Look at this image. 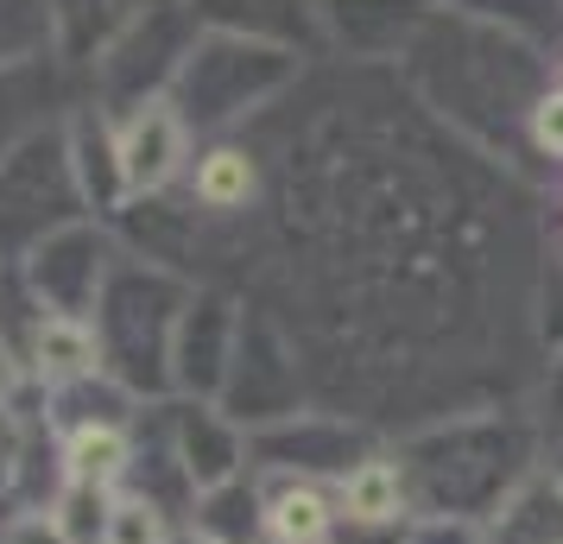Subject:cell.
I'll return each mask as SVG.
<instances>
[{
    "label": "cell",
    "instance_id": "1",
    "mask_svg": "<svg viewBox=\"0 0 563 544\" xmlns=\"http://www.w3.org/2000/svg\"><path fill=\"white\" fill-rule=\"evenodd\" d=\"M305 70V52H285L266 38H241V32H197V45L184 52L178 77H172V102L184 108L190 133H229L234 121L260 114L279 102Z\"/></svg>",
    "mask_w": 563,
    "mask_h": 544
},
{
    "label": "cell",
    "instance_id": "2",
    "mask_svg": "<svg viewBox=\"0 0 563 544\" xmlns=\"http://www.w3.org/2000/svg\"><path fill=\"white\" fill-rule=\"evenodd\" d=\"M178 273H165L158 259L128 254L108 279L102 304H96V336H102V362L128 392H158L172 387V330L178 311L190 304Z\"/></svg>",
    "mask_w": 563,
    "mask_h": 544
},
{
    "label": "cell",
    "instance_id": "3",
    "mask_svg": "<svg viewBox=\"0 0 563 544\" xmlns=\"http://www.w3.org/2000/svg\"><path fill=\"white\" fill-rule=\"evenodd\" d=\"M121 259H128V247L102 229V215H70V222H57L45 241H32L26 254L13 259V286L26 291L38 311L96 323V304H102Z\"/></svg>",
    "mask_w": 563,
    "mask_h": 544
},
{
    "label": "cell",
    "instance_id": "4",
    "mask_svg": "<svg viewBox=\"0 0 563 544\" xmlns=\"http://www.w3.org/2000/svg\"><path fill=\"white\" fill-rule=\"evenodd\" d=\"M70 215H89V209H82L77 178H70L64 133L38 127L26 140H13L0 153V266H13L32 241H45Z\"/></svg>",
    "mask_w": 563,
    "mask_h": 544
},
{
    "label": "cell",
    "instance_id": "5",
    "mask_svg": "<svg viewBox=\"0 0 563 544\" xmlns=\"http://www.w3.org/2000/svg\"><path fill=\"white\" fill-rule=\"evenodd\" d=\"M241 304L229 291H190V304L178 311V330H172V387L184 399H222L229 387L234 348H241Z\"/></svg>",
    "mask_w": 563,
    "mask_h": 544
},
{
    "label": "cell",
    "instance_id": "6",
    "mask_svg": "<svg viewBox=\"0 0 563 544\" xmlns=\"http://www.w3.org/2000/svg\"><path fill=\"white\" fill-rule=\"evenodd\" d=\"M114 146H121V178H128V203H146L158 190H172V178L190 158V121L172 96H146L114 121Z\"/></svg>",
    "mask_w": 563,
    "mask_h": 544
},
{
    "label": "cell",
    "instance_id": "7",
    "mask_svg": "<svg viewBox=\"0 0 563 544\" xmlns=\"http://www.w3.org/2000/svg\"><path fill=\"white\" fill-rule=\"evenodd\" d=\"M317 13H323L330 45L374 64V57H406L437 7L431 0H317Z\"/></svg>",
    "mask_w": 563,
    "mask_h": 544
},
{
    "label": "cell",
    "instance_id": "8",
    "mask_svg": "<svg viewBox=\"0 0 563 544\" xmlns=\"http://www.w3.org/2000/svg\"><path fill=\"white\" fill-rule=\"evenodd\" d=\"M172 463L184 468L190 493L203 500V493L241 481L247 437H241V424H234L222 406H209V399H184L178 418H172Z\"/></svg>",
    "mask_w": 563,
    "mask_h": 544
},
{
    "label": "cell",
    "instance_id": "9",
    "mask_svg": "<svg viewBox=\"0 0 563 544\" xmlns=\"http://www.w3.org/2000/svg\"><path fill=\"white\" fill-rule=\"evenodd\" d=\"M64 158H70V178L89 215H114L128 209V178H121V146H114V114L102 102H77L64 121Z\"/></svg>",
    "mask_w": 563,
    "mask_h": 544
},
{
    "label": "cell",
    "instance_id": "10",
    "mask_svg": "<svg viewBox=\"0 0 563 544\" xmlns=\"http://www.w3.org/2000/svg\"><path fill=\"white\" fill-rule=\"evenodd\" d=\"M20 362H26V374L45 392H64V387H77V380L108 374L96 323L89 317H52V311H32L26 336H20Z\"/></svg>",
    "mask_w": 563,
    "mask_h": 544
},
{
    "label": "cell",
    "instance_id": "11",
    "mask_svg": "<svg viewBox=\"0 0 563 544\" xmlns=\"http://www.w3.org/2000/svg\"><path fill=\"white\" fill-rule=\"evenodd\" d=\"M184 7L209 32H241V38L285 45V52H305V45L323 38L317 0H184Z\"/></svg>",
    "mask_w": 563,
    "mask_h": 544
},
{
    "label": "cell",
    "instance_id": "12",
    "mask_svg": "<svg viewBox=\"0 0 563 544\" xmlns=\"http://www.w3.org/2000/svg\"><path fill=\"white\" fill-rule=\"evenodd\" d=\"M247 449L273 456V463H291V468L305 463V468H342L349 475V463H367L361 456L367 449V431L349 424V418H335V412H298V418H285V424L254 431Z\"/></svg>",
    "mask_w": 563,
    "mask_h": 544
},
{
    "label": "cell",
    "instance_id": "13",
    "mask_svg": "<svg viewBox=\"0 0 563 544\" xmlns=\"http://www.w3.org/2000/svg\"><path fill=\"white\" fill-rule=\"evenodd\" d=\"M146 7H153V0H52L57 57H70V64H102V57L121 45V32H128Z\"/></svg>",
    "mask_w": 563,
    "mask_h": 544
},
{
    "label": "cell",
    "instance_id": "14",
    "mask_svg": "<svg viewBox=\"0 0 563 544\" xmlns=\"http://www.w3.org/2000/svg\"><path fill=\"white\" fill-rule=\"evenodd\" d=\"M57 463H64V481L77 488H102L114 493V481L133 468V437L121 418H96V424H70L64 443H57Z\"/></svg>",
    "mask_w": 563,
    "mask_h": 544
},
{
    "label": "cell",
    "instance_id": "15",
    "mask_svg": "<svg viewBox=\"0 0 563 544\" xmlns=\"http://www.w3.org/2000/svg\"><path fill=\"white\" fill-rule=\"evenodd\" d=\"M254 197H260V165L247 146L216 140L209 153H197V165H190V203H203L209 215H241Z\"/></svg>",
    "mask_w": 563,
    "mask_h": 544
},
{
    "label": "cell",
    "instance_id": "16",
    "mask_svg": "<svg viewBox=\"0 0 563 544\" xmlns=\"http://www.w3.org/2000/svg\"><path fill=\"white\" fill-rule=\"evenodd\" d=\"M487 539L494 544H563V488L538 475L519 493H507L494 525H487Z\"/></svg>",
    "mask_w": 563,
    "mask_h": 544
},
{
    "label": "cell",
    "instance_id": "17",
    "mask_svg": "<svg viewBox=\"0 0 563 544\" xmlns=\"http://www.w3.org/2000/svg\"><path fill=\"white\" fill-rule=\"evenodd\" d=\"M57 57V13L52 0H0V70Z\"/></svg>",
    "mask_w": 563,
    "mask_h": 544
},
{
    "label": "cell",
    "instance_id": "18",
    "mask_svg": "<svg viewBox=\"0 0 563 544\" xmlns=\"http://www.w3.org/2000/svg\"><path fill=\"white\" fill-rule=\"evenodd\" d=\"M406 507V475L380 456H367L342 475V513L355 519V525H386V519H399Z\"/></svg>",
    "mask_w": 563,
    "mask_h": 544
},
{
    "label": "cell",
    "instance_id": "19",
    "mask_svg": "<svg viewBox=\"0 0 563 544\" xmlns=\"http://www.w3.org/2000/svg\"><path fill=\"white\" fill-rule=\"evenodd\" d=\"M266 539L273 544H330V525H335V513H330V500L317 488H279L273 500H266Z\"/></svg>",
    "mask_w": 563,
    "mask_h": 544
},
{
    "label": "cell",
    "instance_id": "20",
    "mask_svg": "<svg viewBox=\"0 0 563 544\" xmlns=\"http://www.w3.org/2000/svg\"><path fill=\"white\" fill-rule=\"evenodd\" d=\"M108 513H114V493H102V488H77V481H64V493H57V507H52L57 532H64L70 544H102Z\"/></svg>",
    "mask_w": 563,
    "mask_h": 544
},
{
    "label": "cell",
    "instance_id": "21",
    "mask_svg": "<svg viewBox=\"0 0 563 544\" xmlns=\"http://www.w3.org/2000/svg\"><path fill=\"white\" fill-rule=\"evenodd\" d=\"M102 544H172L165 513H158L153 493H121V500H114V513H108Z\"/></svg>",
    "mask_w": 563,
    "mask_h": 544
},
{
    "label": "cell",
    "instance_id": "22",
    "mask_svg": "<svg viewBox=\"0 0 563 544\" xmlns=\"http://www.w3.org/2000/svg\"><path fill=\"white\" fill-rule=\"evenodd\" d=\"M26 468V418L13 412V399H0V493L20 481Z\"/></svg>",
    "mask_w": 563,
    "mask_h": 544
},
{
    "label": "cell",
    "instance_id": "23",
    "mask_svg": "<svg viewBox=\"0 0 563 544\" xmlns=\"http://www.w3.org/2000/svg\"><path fill=\"white\" fill-rule=\"evenodd\" d=\"M411 544H494L487 539V525H475V519H456V513H437L418 525V539Z\"/></svg>",
    "mask_w": 563,
    "mask_h": 544
},
{
    "label": "cell",
    "instance_id": "24",
    "mask_svg": "<svg viewBox=\"0 0 563 544\" xmlns=\"http://www.w3.org/2000/svg\"><path fill=\"white\" fill-rule=\"evenodd\" d=\"M0 544H70L57 532L52 513H7L0 519Z\"/></svg>",
    "mask_w": 563,
    "mask_h": 544
},
{
    "label": "cell",
    "instance_id": "25",
    "mask_svg": "<svg viewBox=\"0 0 563 544\" xmlns=\"http://www.w3.org/2000/svg\"><path fill=\"white\" fill-rule=\"evenodd\" d=\"M532 140H538L551 158H563V89L538 96V108H532Z\"/></svg>",
    "mask_w": 563,
    "mask_h": 544
},
{
    "label": "cell",
    "instance_id": "26",
    "mask_svg": "<svg viewBox=\"0 0 563 544\" xmlns=\"http://www.w3.org/2000/svg\"><path fill=\"white\" fill-rule=\"evenodd\" d=\"M26 380V362H20V342L0 330V399H13V387Z\"/></svg>",
    "mask_w": 563,
    "mask_h": 544
},
{
    "label": "cell",
    "instance_id": "27",
    "mask_svg": "<svg viewBox=\"0 0 563 544\" xmlns=\"http://www.w3.org/2000/svg\"><path fill=\"white\" fill-rule=\"evenodd\" d=\"M172 544H229V539H216V532H203V525H197V532H184V539H172Z\"/></svg>",
    "mask_w": 563,
    "mask_h": 544
},
{
    "label": "cell",
    "instance_id": "28",
    "mask_svg": "<svg viewBox=\"0 0 563 544\" xmlns=\"http://www.w3.org/2000/svg\"><path fill=\"white\" fill-rule=\"evenodd\" d=\"M551 392H558V412H563V362H558V374H551Z\"/></svg>",
    "mask_w": 563,
    "mask_h": 544
}]
</instances>
